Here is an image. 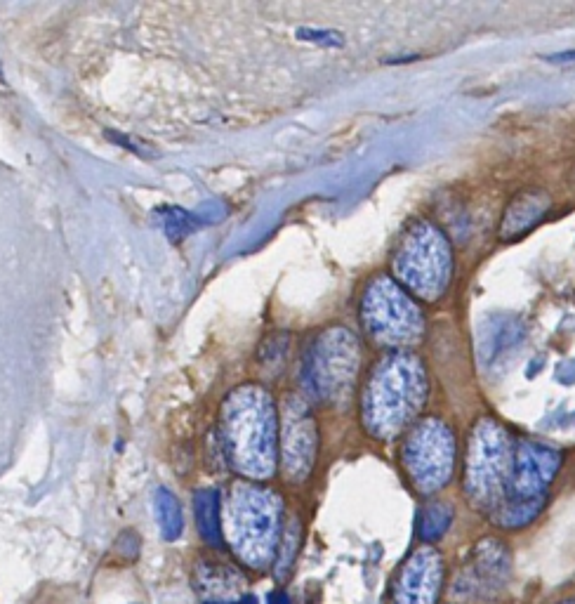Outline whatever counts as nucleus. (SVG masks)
I'll return each instance as SVG.
<instances>
[{
  "mask_svg": "<svg viewBox=\"0 0 575 604\" xmlns=\"http://www.w3.org/2000/svg\"><path fill=\"white\" fill-rule=\"evenodd\" d=\"M427 402V371L411 352L382 357L363 390L361 416L375 439L389 442L422 411Z\"/></svg>",
  "mask_w": 575,
  "mask_h": 604,
  "instance_id": "obj_2",
  "label": "nucleus"
},
{
  "mask_svg": "<svg viewBox=\"0 0 575 604\" xmlns=\"http://www.w3.org/2000/svg\"><path fill=\"white\" fill-rule=\"evenodd\" d=\"M453 505L444 503V501H434L429 503L425 510L420 512V520H418V534L422 541L427 543H436L439 538L446 536V531L451 529L453 524Z\"/></svg>",
  "mask_w": 575,
  "mask_h": 604,
  "instance_id": "obj_17",
  "label": "nucleus"
},
{
  "mask_svg": "<svg viewBox=\"0 0 575 604\" xmlns=\"http://www.w3.org/2000/svg\"><path fill=\"white\" fill-rule=\"evenodd\" d=\"M547 59H552V62H575V50H568V52H559V55H552V57H547Z\"/></svg>",
  "mask_w": 575,
  "mask_h": 604,
  "instance_id": "obj_20",
  "label": "nucleus"
},
{
  "mask_svg": "<svg viewBox=\"0 0 575 604\" xmlns=\"http://www.w3.org/2000/svg\"><path fill=\"white\" fill-rule=\"evenodd\" d=\"M359 364L361 345L352 331L342 326L323 331L309 347L304 361V383L309 395L321 402H345L352 395Z\"/></svg>",
  "mask_w": 575,
  "mask_h": 604,
  "instance_id": "obj_6",
  "label": "nucleus"
},
{
  "mask_svg": "<svg viewBox=\"0 0 575 604\" xmlns=\"http://www.w3.org/2000/svg\"><path fill=\"white\" fill-rule=\"evenodd\" d=\"M559 465H561L559 451H554L545 444L531 442V439L519 442L517 451H514L510 487H507L505 501L502 503L545 505L547 489H550L552 479L557 477Z\"/></svg>",
  "mask_w": 575,
  "mask_h": 604,
  "instance_id": "obj_10",
  "label": "nucleus"
},
{
  "mask_svg": "<svg viewBox=\"0 0 575 604\" xmlns=\"http://www.w3.org/2000/svg\"><path fill=\"white\" fill-rule=\"evenodd\" d=\"M512 444L507 430L493 418L479 420L465 461V494L474 510L493 515L505 501L512 477Z\"/></svg>",
  "mask_w": 575,
  "mask_h": 604,
  "instance_id": "obj_4",
  "label": "nucleus"
},
{
  "mask_svg": "<svg viewBox=\"0 0 575 604\" xmlns=\"http://www.w3.org/2000/svg\"><path fill=\"white\" fill-rule=\"evenodd\" d=\"M283 536V498L274 489L236 484L227 505V538L246 567H272Z\"/></svg>",
  "mask_w": 575,
  "mask_h": 604,
  "instance_id": "obj_3",
  "label": "nucleus"
},
{
  "mask_svg": "<svg viewBox=\"0 0 575 604\" xmlns=\"http://www.w3.org/2000/svg\"><path fill=\"white\" fill-rule=\"evenodd\" d=\"M512 579V553L500 538L486 536L474 543L465 567L455 576L453 595L462 602H491L505 593Z\"/></svg>",
  "mask_w": 575,
  "mask_h": 604,
  "instance_id": "obj_9",
  "label": "nucleus"
},
{
  "mask_svg": "<svg viewBox=\"0 0 575 604\" xmlns=\"http://www.w3.org/2000/svg\"><path fill=\"white\" fill-rule=\"evenodd\" d=\"M361 321L373 343L385 347L415 345L425 333L420 307L387 277L370 281L361 302Z\"/></svg>",
  "mask_w": 575,
  "mask_h": 604,
  "instance_id": "obj_7",
  "label": "nucleus"
},
{
  "mask_svg": "<svg viewBox=\"0 0 575 604\" xmlns=\"http://www.w3.org/2000/svg\"><path fill=\"white\" fill-rule=\"evenodd\" d=\"M559 604H575V597H571V600H564V602H559Z\"/></svg>",
  "mask_w": 575,
  "mask_h": 604,
  "instance_id": "obj_22",
  "label": "nucleus"
},
{
  "mask_svg": "<svg viewBox=\"0 0 575 604\" xmlns=\"http://www.w3.org/2000/svg\"><path fill=\"white\" fill-rule=\"evenodd\" d=\"M196 586L203 597H208L206 602H231V595L243 590L246 581L229 564L201 562L196 564Z\"/></svg>",
  "mask_w": 575,
  "mask_h": 604,
  "instance_id": "obj_14",
  "label": "nucleus"
},
{
  "mask_svg": "<svg viewBox=\"0 0 575 604\" xmlns=\"http://www.w3.org/2000/svg\"><path fill=\"white\" fill-rule=\"evenodd\" d=\"M552 199L540 189H526L514 196L507 206L505 215L500 220L498 236L502 241H517L521 236H526L531 229H535L540 222L545 220V215L550 213Z\"/></svg>",
  "mask_w": 575,
  "mask_h": 604,
  "instance_id": "obj_13",
  "label": "nucleus"
},
{
  "mask_svg": "<svg viewBox=\"0 0 575 604\" xmlns=\"http://www.w3.org/2000/svg\"><path fill=\"white\" fill-rule=\"evenodd\" d=\"M203 604H257L255 595H241L239 600H231V602H203Z\"/></svg>",
  "mask_w": 575,
  "mask_h": 604,
  "instance_id": "obj_19",
  "label": "nucleus"
},
{
  "mask_svg": "<svg viewBox=\"0 0 575 604\" xmlns=\"http://www.w3.org/2000/svg\"><path fill=\"white\" fill-rule=\"evenodd\" d=\"M154 510H156V520H158V529H161V536L168 543L177 541L184 531V517H182V505L175 498L173 491H168L165 487L156 489Z\"/></svg>",
  "mask_w": 575,
  "mask_h": 604,
  "instance_id": "obj_16",
  "label": "nucleus"
},
{
  "mask_svg": "<svg viewBox=\"0 0 575 604\" xmlns=\"http://www.w3.org/2000/svg\"><path fill=\"white\" fill-rule=\"evenodd\" d=\"M403 470L413 489L432 496L451 482L455 470V439L444 420L427 418L403 444Z\"/></svg>",
  "mask_w": 575,
  "mask_h": 604,
  "instance_id": "obj_8",
  "label": "nucleus"
},
{
  "mask_svg": "<svg viewBox=\"0 0 575 604\" xmlns=\"http://www.w3.org/2000/svg\"><path fill=\"white\" fill-rule=\"evenodd\" d=\"M392 265L403 286L411 288L422 300L434 302L446 293L451 281V246L432 222L420 220L403 234Z\"/></svg>",
  "mask_w": 575,
  "mask_h": 604,
  "instance_id": "obj_5",
  "label": "nucleus"
},
{
  "mask_svg": "<svg viewBox=\"0 0 575 604\" xmlns=\"http://www.w3.org/2000/svg\"><path fill=\"white\" fill-rule=\"evenodd\" d=\"M300 546H302V524L297 517H293V520L288 522L286 531H283L279 553H276V560H274V574L279 581L288 579L290 569H293L295 564V557L300 553Z\"/></svg>",
  "mask_w": 575,
  "mask_h": 604,
  "instance_id": "obj_18",
  "label": "nucleus"
},
{
  "mask_svg": "<svg viewBox=\"0 0 575 604\" xmlns=\"http://www.w3.org/2000/svg\"><path fill=\"white\" fill-rule=\"evenodd\" d=\"M319 432L302 399L286 397L283 404V472L290 482H304L314 470Z\"/></svg>",
  "mask_w": 575,
  "mask_h": 604,
  "instance_id": "obj_12",
  "label": "nucleus"
},
{
  "mask_svg": "<svg viewBox=\"0 0 575 604\" xmlns=\"http://www.w3.org/2000/svg\"><path fill=\"white\" fill-rule=\"evenodd\" d=\"M222 446L239 475L264 482L276 472V406L260 385H243L224 399Z\"/></svg>",
  "mask_w": 575,
  "mask_h": 604,
  "instance_id": "obj_1",
  "label": "nucleus"
},
{
  "mask_svg": "<svg viewBox=\"0 0 575 604\" xmlns=\"http://www.w3.org/2000/svg\"><path fill=\"white\" fill-rule=\"evenodd\" d=\"M446 583L444 555L432 546L413 550L396 571L389 604H439Z\"/></svg>",
  "mask_w": 575,
  "mask_h": 604,
  "instance_id": "obj_11",
  "label": "nucleus"
},
{
  "mask_svg": "<svg viewBox=\"0 0 575 604\" xmlns=\"http://www.w3.org/2000/svg\"><path fill=\"white\" fill-rule=\"evenodd\" d=\"M267 604H290V600H288L286 593H281V590H274V593L269 595Z\"/></svg>",
  "mask_w": 575,
  "mask_h": 604,
  "instance_id": "obj_21",
  "label": "nucleus"
},
{
  "mask_svg": "<svg viewBox=\"0 0 575 604\" xmlns=\"http://www.w3.org/2000/svg\"><path fill=\"white\" fill-rule=\"evenodd\" d=\"M196 510V527L201 531V538L210 548L224 546L222 522H220V494L215 489H201L194 496Z\"/></svg>",
  "mask_w": 575,
  "mask_h": 604,
  "instance_id": "obj_15",
  "label": "nucleus"
}]
</instances>
